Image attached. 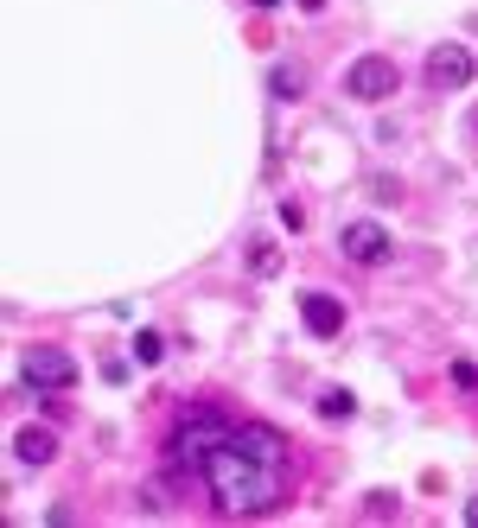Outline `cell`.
Returning <instances> with one entry per match:
<instances>
[{
  "instance_id": "1",
  "label": "cell",
  "mask_w": 478,
  "mask_h": 528,
  "mask_svg": "<svg viewBox=\"0 0 478 528\" xmlns=\"http://www.w3.org/2000/svg\"><path fill=\"white\" fill-rule=\"evenodd\" d=\"M173 465L198 471L217 516H268L287 497V446L268 427L192 408L173 433Z\"/></svg>"
},
{
  "instance_id": "2",
  "label": "cell",
  "mask_w": 478,
  "mask_h": 528,
  "mask_svg": "<svg viewBox=\"0 0 478 528\" xmlns=\"http://www.w3.org/2000/svg\"><path fill=\"white\" fill-rule=\"evenodd\" d=\"M20 376H26V389H71L77 363L64 357L58 344H26L20 350Z\"/></svg>"
},
{
  "instance_id": "3",
  "label": "cell",
  "mask_w": 478,
  "mask_h": 528,
  "mask_svg": "<svg viewBox=\"0 0 478 528\" xmlns=\"http://www.w3.org/2000/svg\"><path fill=\"white\" fill-rule=\"evenodd\" d=\"M472 70H478V58L466 45H434L428 51V90H466Z\"/></svg>"
},
{
  "instance_id": "4",
  "label": "cell",
  "mask_w": 478,
  "mask_h": 528,
  "mask_svg": "<svg viewBox=\"0 0 478 528\" xmlns=\"http://www.w3.org/2000/svg\"><path fill=\"white\" fill-rule=\"evenodd\" d=\"M345 90L357 102H383V96H396V64L389 58H357L351 64V77H345Z\"/></svg>"
},
{
  "instance_id": "5",
  "label": "cell",
  "mask_w": 478,
  "mask_h": 528,
  "mask_svg": "<svg viewBox=\"0 0 478 528\" xmlns=\"http://www.w3.org/2000/svg\"><path fill=\"white\" fill-rule=\"evenodd\" d=\"M300 319L313 338H338L345 331V299H332V293H300Z\"/></svg>"
},
{
  "instance_id": "6",
  "label": "cell",
  "mask_w": 478,
  "mask_h": 528,
  "mask_svg": "<svg viewBox=\"0 0 478 528\" xmlns=\"http://www.w3.org/2000/svg\"><path fill=\"white\" fill-rule=\"evenodd\" d=\"M345 255L357 261V268H377V261H389V230H383V223H351V230H345Z\"/></svg>"
},
{
  "instance_id": "7",
  "label": "cell",
  "mask_w": 478,
  "mask_h": 528,
  "mask_svg": "<svg viewBox=\"0 0 478 528\" xmlns=\"http://www.w3.org/2000/svg\"><path fill=\"white\" fill-rule=\"evenodd\" d=\"M13 459H20V465H51V459H58V439H51L45 427H20V433H13Z\"/></svg>"
},
{
  "instance_id": "8",
  "label": "cell",
  "mask_w": 478,
  "mask_h": 528,
  "mask_svg": "<svg viewBox=\"0 0 478 528\" xmlns=\"http://www.w3.org/2000/svg\"><path fill=\"white\" fill-rule=\"evenodd\" d=\"M319 414H326V420H351V414H357V401H351L345 389H326V395H319Z\"/></svg>"
},
{
  "instance_id": "9",
  "label": "cell",
  "mask_w": 478,
  "mask_h": 528,
  "mask_svg": "<svg viewBox=\"0 0 478 528\" xmlns=\"http://www.w3.org/2000/svg\"><path fill=\"white\" fill-rule=\"evenodd\" d=\"M249 268H255V274L268 280V274L281 268V249H275V242H255V249H249Z\"/></svg>"
},
{
  "instance_id": "10",
  "label": "cell",
  "mask_w": 478,
  "mask_h": 528,
  "mask_svg": "<svg viewBox=\"0 0 478 528\" xmlns=\"http://www.w3.org/2000/svg\"><path fill=\"white\" fill-rule=\"evenodd\" d=\"M160 357H166L160 331H141V338H134V363H160Z\"/></svg>"
},
{
  "instance_id": "11",
  "label": "cell",
  "mask_w": 478,
  "mask_h": 528,
  "mask_svg": "<svg viewBox=\"0 0 478 528\" xmlns=\"http://www.w3.org/2000/svg\"><path fill=\"white\" fill-rule=\"evenodd\" d=\"M300 90H306L300 70H294V64H281V70H275V96H300Z\"/></svg>"
},
{
  "instance_id": "12",
  "label": "cell",
  "mask_w": 478,
  "mask_h": 528,
  "mask_svg": "<svg viewBox=\"0 0 478 528\" xmlns=\"http://www.w3.org/2000/svg\"><path fill=\"white\" fill-rule=\"evenodd\" d=\"M453 389H466V395H478V369H472V363H453Z\"/></svg>"
},
{
  "instance_id": "13",
  "label": "cell",
  "mask_w": 478,
  "mask_h": 528,
  "mask_svg": "<svg viewBox=\"0 0 478 528\" xmlns=\"http://www.w3.org/2000/svg\"><path fill=\"white\" fill-rule=\"evenodd\" d=\"M466 522H472V528H478V497H466Z\"/></svg>"
},
{
  "instance_id": "14",
  "label": "cell",
  "mask_w": 478,
  "mask_h": 528,
  "mask_svg": "<svg viewBox=\"0 0 478 528\" xmlns=\"http://www.w3.org/2000/svg\"><path fill=\"white\" fill-rule=\"evenodd\" d=\"M300 7H306V13H319V7H326V0H300Z\"/></svg>"
},
{
  "instance_id": "15",
  "label": "cell",
  "mask_w": 478,
  "mask_h": 528,
  "mask_svg": "<svg viewBox=\"0 0 478 528\" xmlns=\"http://www.w3.org/2000/svg\"><path fill=\"white\" fill-rule=\"evenodd\" d=\"M255 7H275V0H255Z\"/></svg>"
}]
</instances>
